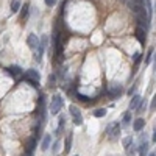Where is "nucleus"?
<instances>
[{"label":"nucleus","mask_w":156,"mask_h":156,"mask_svg":"<svg viewBox=\"0 0 156 156\" xmlns=\"http://www.w3.org/2000/svg\"><path fill=\"white\" fill-rule=\"evenodd\" d=\"M136 12H137V23H139V27H140V28H144V30L147 31L148 27H150V19H148V16H147L145 8H144V6H140Z\"/></svg>","instance_id":"obj_1"},{"label":"nucleus","mask_w":156,"mask_h":156,"mask_svg":"<svg viewBox=\"0 0 156 156\" xmlns=\"http://www.w3.org/2000/svg\"><path fill=\"white\" fill-rule=\"evenodd\" d=\"M62 105H64V101H62V97H61L59 94L53 95V97H51V103H50V112L53 114V115H56V114H58V112L61 111Z\"/></svg>","instance_id":"obj_2"},{"label":"nucleus","mask_w":156,"mask_h":156,"mask_svg":"<svg viewBox=\"0 0 156 156\" xmlns=\"http://www.w3.org/2000/svg\"><path fill=\"white\" fill-rule=\"evenodd\" d=\"M69 112H70V115H72L75 125H83V115H81L80 109H78L75 105H70V106H69Z\"/></svg>","instance_id":"obj_3"},{"label":"nucleus","mask_w":156,"mask_h":156,"mask_svg":"<svg viewBox=\"0 0 156 156\" xmlns=\"http://www.w3.org/2000/svg\"><path fill=\"white\" fill-rule=\"evenodd\" d=\"M120 129H122L120 123H114L112 126H109V128H108V133H109V139H111V140H115V139H119V137H120Z\"/></svg>","instance_id":"obj_4"},{"label":"nucleus","mask_w":156,"mask_h":156,"mask_svg":"<svg viewBox=\"0 0 156 156\" xmlns=\"http://www.w3.org/2000/svg\"><path fill=\"white\" fill-rule=\"evenodd\" d=\"M27 44H28V47L34 51L36 48H37V45H39V39H37V36L36 34H28V39H27Z\"/></svg>","instance_id":"obj_5"},{"label":"nucleus","mask_w":156,"mask_h":156,"mask_svg":"<svg viewBox=\"0 0 156 156\" xmlns=\"http://www.w3.org/2000/svg\"><path fill=\"white\" fill-rule=\"evenodd\" d=\"M122 94V86L119 84V83H114L112 86H111V89H109V95H111V98H117Z\"/></svg>","instance_id":"obj_6"},{"label":"nucleus","mask_w":156,"mask_h":156,"mask_svg":"<svg viewBox=\"0 0 156 156\" xmlns=\"http://www.w3.org/2000/svg\"><path fill=\"white\" fill-rule=\"evenodd\" d=\"M126 5L129 9H133L136 12L140 6H144V0H126Z\"/></svg>","instance_id":"obj_7"},{"label":"nucleus","mask_w":156,"mask_h":156,"mask_svg":"<svg viewBox=\"0 0 156 156\" xmlns=\"http://www.w3.org/2000/svg\"><path fill=\"white\" fill-rule=\"evenodd\" d=\"M25 78H30V80H34L39 83V80H41V75H39V72L36 69H30L27 73H25Z\"/></svg>","instance_id":"obj_8"},{"label":"nucleus","mask_w":156,"mask_h":156,"mask_svg":"<svg viewBox=\"0 0 156 156\" xmlns=\"http://www.w3.org/2000/svg\"><path fill=\"white\" fill-rule=\"evenodd\" d=\"M36 145H37L36 137H30L28 139V144H27V154H33L34 150H36Z\"/></svg>","instance_id":"obj_9"},{"label":"nucleus","mask_w":156,"mask_h":156,"mask_svg":"<svg viewBox=\"0 0 156 156\" xmlns=\"http://www.w3.org/2000/svg\"><path fill=\"white\" fill-rule=\"evenodd\" d=\"M136 37H137V41H139V42H140L142 45H144V44H145V39H147V34H145V30L139 27V28L136 30Z\"/></svg>","instance_id":"obj_10"},{"label":"nucleus","mask_w":156,"mask_h":156,"mask_svg":"<svg viewBox=\"0 0 156 156\" xmlns=\"http://www.w3.org/2000/svg\"><path fill=\"white\" fill-rule=\"evenodd\" d=\"M50 142H51V136H50V134H45V136L42 137V142H41V150H42V151H47V150H48Z\"/></svg>","instance_id":"obj_11"},{"label":"nucleus","mask_w":156,"mask_h":156,"mask_svg":"<svg viewBox=\"0 0 156 156\" xmlns=\"http://www.w3.org/2000/svg\"><path fill=\"white\" fill-rule=\"evenodd\" d=\"M144 126H145V120H144V119H140V117L133 122V129H134V131H137V133H139Z\"/></svg>","instance_id":"obj_12"},{"label":"nucleus","mask_w":156,"mask_h":156,"mask_svg":"<svg viewBox=\"0 0 156 156\" xmlns=\"http://www.w3.org/2000/svg\"><path fill=\"white\" fill-rule=\"evenodd\" d=\"M148 148H150L148 142L144 140V142L139 145V148H137V150H139V156H147V154H148Z\"/></svg>","instance_id":"obj_13"},{"label":"nucleus","mask_w":156,"mask_h":156,"mask_svg":"<svg viewBox=\"0 0 156 156\" xmlns=\"http://www.w3.org/2000/svg\"><path fill=\"white\" fill-rule=\"evenodd\" d=\"M129 123H131V114H129V112H125V114H123V119H122V125H120V126L126 128Z\"/></svg>","instance_id":"obj_14"},{"label":"nucleus","mask_w":156,"mask_h":156,"mask_svg":"<svg viewBox=\"0 0 156 156\" xmlns=\"http://www.w3.org/2000/svg\"><path fill=\"white\" fill-rule=\"evenodd\" d=\"M8 72H9L11 75H16V76H19V75L22 73V69H20L19 66H9V67H8Z\"/></svg>","instance_id":"obj_15"},{"label":"nucleus","mask_w":156,"mask_h":156,"mask_svg":"<svg viewBox=\"0 0 156 156\" xmlns=\"http://www.w3.org/2000/svg\"><path fill=\"white\" fill-rule=\"evenodd\" d=\"M20 6H22L20 0H12V2H11V11L12 12H17L20 9Z\"/></svg>","instance_id":"obj_16"},{"label":"nucleus","mask_w":156,"mask_h":156,"mask_svg":"<svg viewBox=\"0 0 156 156\" xmlns=\"http://www.w3.org/2000/svg\"><path fill=\"white\" fill-rule=\"evenodd\" d=\"M73 133H69V136H67V140H66V147H64V151H66V153H69L70 151V145H72V139H73V136H72Z\"/></svg>","instance_id":"obj_17"},{"label":"nucleus","mask_w":156,"mask_h":156,"mask_svg":"<svg viewBox=\"0 0 156 156\" xmlns=\"http://www.w3.org/2000/svg\"><path fill=\"white\" fill-rule=\"evenodd\" d=\"M139 101H140V95H134L133 100L129 101V109H134V108L139 105Z\"/></svg>","instance_id":"obj_18"},{"label":"nucleus","mask_w":156,"mask_h":156,"mask_svg":"<svg viewBox=\"0 0 156 156\" xmlns=\"http://www.w3.org/2000/svg\"><path fill=\"white\" fill-rule=\"evenodd\" d=\"M64 122H66V117H64V115H61L59 117V126H58V129H56V136H59L61 134V131H62V129H64Z\"/></svg>","instance_id":"obj_19"},{"label":"nucleus","mask_w":156,"mask_h":156,"mask_svg":"<svg viewBox=\"0 0 156 156\" xmlns=\"http://www.w3.org/2000/svg\"><path fill=\"white\" fill-rule=\"evenodd\" d=\"M28 12H30V6H28V3H27V5H23V6H22V11H20V19L23 20L25 17L28 16Z\"/></svg>","instance_id":"obj_20"},{"label":"nucleus","mask_w":156,"mask_h":156,"mask_svg":"<svg viewBox=\"0 0 156 156\" xmlns=\"http://www.w3.org/2000/svg\"><path fill=\"white\" fill-rule=\"evenodd\" d=\"M131 144H133V137H131V136H128V137L123 139V147H125V150L131 145Z\"/></svg>","instance_id":"obj_21"},{"label":"nucleus","mask_w":156,"mask_h":156,"mask_svg":"<svg viewBox=\"0 0 156 156\" xmlns=\"http://www.w3.org/2000/svg\"><path fill=\"white\" fill-rule=\"evenodd\" d=\"M106 112H108L106 109H97V111L94 112V115H95V117H105Z\"/></svg>","instance_id":"obj_22"},{"label":"nucleus","mask_w":156,"mask_h":156,"mask_svg":"<svg viewBox=\"0 0 156 156\" xmlns=\"http://www.w3.org/2000/svg\"><path fill=\"white\" fill-rule=\"evenodd\" d=\"M151 58H154V48H151V50L148 51V55H147V59H145V62H147V64H150V62H151Z\"/></svg>","instance_id":"obj_23"},{"label":"nucleus","mask_w":156,"mask_h":156,"mask_svg":"<svg viewBox=\"0 0 156 156\" xmlns=\"http://www.w3.org/2000/svg\"><path fill=\"white\" fill-rule=\"evenodd\" d=\"M56 3H58V0H45V5L50 6V8H51V6H55Z\"/></svg>","instance_id":"obj_24"},{"label":"nucleus","mask_w":156,"mask_h":156,"mask_svg":"<svg viewBox=\"0 0 156 156\" xmlns=\"http://www.w3.org/2000/svg\"><path fill=\"white\" fill-rule=\"evenodd\" d=\"M25 81H27L28 84H31L33 87H37V84H39L37 81H34V80H30V78H25Z\"/></svg>","instance_id":"obj_25"},{"label":"nucleus","mask_w":156,"mask_h":156,"mask_svg":"<svg viewBox=\"0 0 156 156\" xmlns=\"http://www.w3.org/2000/svg\"><path fill=\"white\" fill-rule=\"evenodd\" d=\"M156 108V97H153V100L150 101V111H154Z\"/></svg>","instance_id":"obj_26"},{"label":"nucleus","mask_w":156,"mask_h":156,"mask_svg":"<svg viewBox=\"0 0 156 156\" xmlns=\"http://www.w3.org/2000/svg\"><path fill=\"white\" fill-rule=\"evenodd\" d=\"M58 148H59V140H56L55 144H53V153H55V154L58 153Z\"/></svg>","instance_id":"obj_27"},{"label":"nucleus","mask_w":156,"mask_h":156,"mask_svg":"<svg viewBox=\"0 0 156 156\" xmlns=\"http://www.w3.org/2000/svg\"><path fill=\"white\" fill-rule=\"evenodd\" d=\"M151 140H153V144L156 142V131H153V134H151Z\"/></svg>","instance_id":"obj_28"},{"label":"nucleus","mask_w":156,"mask_h":156,"mask_svg":"<svg viewBox=\"0 0 156 156\" xmlns=\"http://www.w3.org/2000/svg\"><path fill=\"white\" fill-rule=\"evenodd\" d=\"M48 81H50V84H51V83H55V76H53V75H50V78H48Z\"/></svg>","instance_id":"obj_29"},{"label":"nucleus","mask_w":156,"mask_h":156,"mask_svg":"<svg viewBox=\"0 0 156 156\" xmlns=\"http://www.w3.org/2000/svg\"><path fill=\"white\" fill-rule=\"evenodd\" d=\"M147 156H156V154H154V151H153V153H150V154H147Z\"/></svg>","instance_id":"obj_30"},{"label":"nucleus","mask_w":156,"mask_h":156,"mask_svg":"<svg viewBox=\"0 0 156 156\" xmlns=\"http://www.w3.org/2000/svg\"><path fill=\"white\" fill-rule=\"evenodd\" d=\"M75 156H78V154H75Z\"/></svg>","instance_id":"obj_31"}]
</instances>
